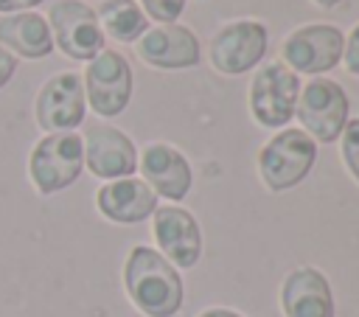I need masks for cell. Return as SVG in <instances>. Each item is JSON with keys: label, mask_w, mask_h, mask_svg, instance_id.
<instances>
[{"label": "cell", "mask_w": 359, "mask_h": 317, "mask_svg": "<svg viewBox=\"0 0 359 317\" xmlns=\"http://www.w3.org/2000/svg\"><path fill=\"white\" fill-rule=\"evenodd\" d=\"M151 216H154L151 233L157 238V247L163 250V258L168 264H177L180 269L194 267L202 255V233L196 219L174 205L157 208Z\"/></svg>", "instance_id": "obj_12"}, {"label": "cell", "mask_w": 359, "mask_h": 317, "mask_svg": "<svg viewBox=\"0 0 359 317\" xmlns=\"http://www.w3.org/2000/svg\"><path fill=\"white\" fill-rule=\"evenodd\" d=\"M42 0H0V14H17V11H28L36 8Z\"/></svg>", "instance_id": "obj_23"}, {"label": "cell", "mask_w": 359, "mask_h": 317, "mask_svg": "<svg viewBox=\"0 0 359 317\" xmlns=\"http://www.w3.org/2000/svg\"><path fill=\"white\" fill-rule=\"evenodd\" d=\"M137 56L160 70H180V67H194L199 62V39L194 36L191 28L185 25H160L149 28L137 39Z\"/></svg>", "instance_id": "obj_13"}, {"label": "cell", "mask_w": 359, "mask_h": 317, "mask_svg": "<svg viewBox=\"0 0 359 317\" xmlns=\"http://www.w3.org/2000/svg\"><path fill=\"white\" fill-rule=\"evenodd\" d=\"M140 3L149 11V17H154L157 22H165V25H171L185 8V0H140Z\"/></svg>", "instance_id": "obj_20"}, {"label": "cell", "mask_w": 359, "mask_h": 317, "mask_svg": "<svg viewBox=\"0 0 359 317\" xmlns=\"http://www.w3.org/2000/svg\"><path fill=\"white\" fill-rule=\"evenodd\" d=\"M286 317H334V295L325 275L314 267H300L286 275L280 289Z\"/></svg>", "instance_id": "obj_16"}, {"label": "cell", "mask_w": 359, "mask_h": 317, "mask_svg": "<svg viewBox=\"0 0 359 317\" xmlns=\"http://www.w3.org/2000/svg\"><path fill=\"white\" fill-rule=\"evenodd\" d=\"M199 317H241V314L233 311V309H208V311H202Z\"/></svg>", "instance_id": "obj_24"}, {"label": "cell", "mask_w": 359, "mask_h": 317, "mask_svg": "<svg viewBox=\"0 0 359 317\" xmlns=\"http://www.w3.org/2000/svg\"><path fill=\"white\" fill-rule=\"evenodd\" d=\"M84 98L101 118H115L132 98V67L118 50H101L87 62Z\"/></svg>", "instance_id": "obj_5"}, {"label": "cell", "mask_w": 359, "mask_h": 317, "mask_svg": "<svg viewBox=\"0 0 359 317\" xmlns=\"http://www.w3.org/2000/svg\"><path fill=\"white\" fill-rule=\"evenodd\" d=\"M87 98H84V84L79 73H56L50 76L34 101V115L39 129L50 132H73L84 121Z\"/></svg>", "instance_id": "obj_8"}, {"label": "cell", "mask_w": 359, "mask_h": 317, "mask_svg": "<svg viewBox=\"0 0 359 317\" xmlns=\"http://www.w3.org/2000/svg\"><path fill=\"white\" fill-rule=\"evenodd\" d=\"M283 59L297 73H325L342 59V31L334 25H303L286 36Z\"/></svg>", "instance_id": "obj_11"}, {"label": "cell", "mask_w": 359, "mask_h": 317, "mask_svg": "<svg viewBox=\"0 0 359 317\" xmlns=\"http://www.w3.org/2000/svg\"><path fill=\"white\" fill-rule=\"evenodd\" d=\"M14 70H17V59H14L6 48H0V87H6V84L11 81Z\"/></svg>", "instance_id": "obj_22"}, {"label": "cell", "mask_w": 359, "mask_h": 317, "mask_svg": "<svg viewBox=\"0 0 359 317\" xmlns=\"http://www.w3.org/2000/svg\"><path fill=\"white\" fill-rule=\"evenodd\" d=\"M95 205L109 222L135 224V222L149 219L157 210V194L143 180L121 177V180H112L98 188Z\"/></svg>", "instance_id": "obj_15"}, {"label": "cell", "mask_w": 359, "mask_h": 317, "mask_svg": "<svg viewBox=\"0 0 359 317\" xmlns=\"http://www.w3.org/2000/svg\"><path fill=\"white\" fill-rule=\"evenodd\" d=\"M317 160V143L303 129H283L258 154V171L269 191H286L306 180Z\"/></svg>", "instance_id": "obj_3"}, {"label": "cell", "mask_w": 359, "mask_h": 317, "mask_svg": "<svg viewBox=\"0 0 359 317\" xmlns=\"http://www.w3.org/2000/svg\"><path fill=\"white\" fill-rule=\"evenodd\" d=\"M137 168L143 171V182L165 199L180 202L191 188V166L168 143H149L137 160Z\"/></svg>", "instance_id": "obj_14"}, {"label": "cell", "mask_w": 359, "mask_h": 317, "mask_svg": "<svg viewBox=\"0 0 359 317\" xmlns=\"http://www.w3.org/2000/svg\"><path fill=\"white\" fill-rule=\"evenodd\" d=\"M81 168L84 143L76 132H50L42 140H36L28 154V177L42 196L73 185Z\"/></svg>", "instance_id": "obj_2"}, {"label": "cell", "mask_w": 359, "mask_h": 317, "mask_svg": "<svg viewBox=\"0 0 359 317\" xmlns=\"http://www.w3.org/2000/svg\"><path fill=\"white\" fill-rule=\"evenodd\" d=\"M266 53V28L255 20H238L224 25L210 42V62L219 73L238 76L261 62Z\"/></svg>", "instance_id": "obj_9"}, {"label": "cell", "mask_w": 359, "mask_h": 317, "mask_svg": "<svg viewBox=\"0 0 359 317\" xmlns=\"http://www.w3.org/2000/svg\"><path fill=\"white\" fill-rule=\"evenodd\" d=\"M314 3H317V6H323V8H334L339 0H314Z\"/></svg>", "instance_id": "obj_25"}, {"label": "cell", "mask_w": 359, "mask_h": 317, "mask_svg": "<svg viewBox=\"0 0 359 317\" xmlns=\"http://www.w3.org/2000/svg\"><path fill=\"white\" fill-rule=\"evenodd\" d=\"M84 143V166L101 177V180H121V177H132L137 168V149L129 140V135H123L115 126L107 123H95L84 132L81 137Z\"/></svg>", "instance_id": "obj_10"}, {"label": "cell", "mask_w": 359, "mask_h": 317, "mask_svg": "<svg viewBox=\"0 0 359 317\" xmlns=\"http://www.w3.org/2000/svg\"><path fill=\"white\" fill-rule=\"evenodd\" d=\"M123 286L129 300L146 317H171L182 306L180 272L151 247H132L123 264Z\"/></svg>", "instance_id": "obj_1"}, {"label": "cell", "mask_w": 359, "mask_h": 317, "mask_svg": "<svg viewBox=\"0 0 359 317\" xmlns=\"http://www.w3.org/2000/svg\"><path fill=\"white\" fill-rule=\"evenodd\" d=\"M342 59H345V67H348L353 76H359V25L351 31L348 45H345V50H342Z\"/></svg>", "instance_id": "obj_21"}, {"label": "cell", "mask_w": 359, "mask_h": 317, "mask_svg": "<svg viewBox=\"0 0 359 317\" xmlns=\"http://www.w3.org/2000/svg\"><path fill=\"white\" fill-rule=\"evenodd\" d=\"M98 25L118 42H135L149 31L146 14L135 0H104L98 8Z\"/></svg>", "instance_id": "obj_18"}, {"label": "cell", "mask_w": 359, "mask_h": 317, "mask_svg": "<svg viewBox=\"0 0 359 317\" xmlns=\"http://www.w3.org/2000/svg\"><path fill=\"white\" fill-rule=\"evenodd\" d=\"M53 45L79 62H90L104 50V31L95 11L81 0H56L48 11Z\"/></svg>", "instance_id": "obj_4"}, {"label": "cell", "mask_w": 359, "mask_h": 317, "mask_svg": "<svg viewBox=\"0 0 359 317\" xmlns=\"http://www.w3.org/2000/svg\"><path fill=\"white\" fill-rule=\"evenodd\" d=\"M294 115L300 118L306 135L320 143H334L348 123V95L331 79H314L303 87L294 104Z\"/></svg>", "instance_id": "obj_6"}, {"label": "cell", "mask_w": 359, "mask_h": 317, "mask_svg": "<svg viewBox=\"0 0 359 317\" xmlns=\"http://www.w3.org/2000/svg\"><path fill=\"white\" fill-rule=\"evenodd\" d=\"M342 160L353 174V180L359 182V118L348 121L342 129Z\"/></svg>", "instance_id": "obj_19"}, {"label": "cell", "mask_w": 359, "mask_h": 317, "mask_svg": "<svg viewBox=\"0 0 359 317\" xmlns=\"http://www.w3.org/2000/svg\"><path fill=\"white\" fill-rule=\"evenodd\" d=\"M300 95V79L280 62H269L258 70L250 90V109L261 126H283L294 115Z\"/></svg>", "instance_id": "obj_7"}, {"label": "cell", "mask_w": 359, "mask_h": 317, "mask_svg": "<svg viewBox=\"0 0 359 317\" xmlns=\"http://www.w3.org/2000/svg\"><path fill=\"white\" fill-rule=\"evenodd\" d=\"M0 48H6L14 59H45L53 50L48 20L36 11L0 14Z\"/></svg>", "instance_id": "obj_17"}]
</instances>
